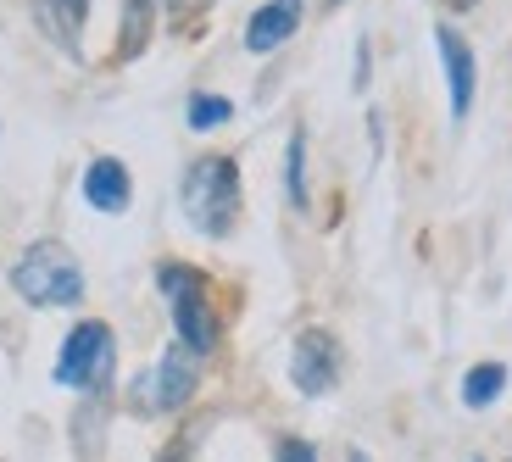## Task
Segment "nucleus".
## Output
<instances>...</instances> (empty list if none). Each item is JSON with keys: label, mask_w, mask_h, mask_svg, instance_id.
Masks as SVG:
<instances>
[{"label": "nucleus", "mask_w": 512, "mask_h": 462, "mask_svg": "<svg viewBox=\"0 0 512 462\" xmlns=\"http://www.w3.org/2000/svg\"><path fill=\"white\" fill-rule=\"evenodd\" d=\"M156 6H162V0H123V34H117V56H123V62H134V56L151 45Z\"/></svg>", "instance_id": "f8f14e48"}, {"label": "nucleus", "mask_w": 512, "mask_h": 462, "mask_svg": "<svg viewBox=\"0 0 512 462\" xmlns=\"http://www.w3.org/2000/svg\"><path fill=\"white\" fill-rule=\"evenodd\" d=\"M346 462H368V451H351V457Z\"/></svg>", "instance_id": "a211bd4d"}, {"label": "nucleus", "mask_w": 512, "mask_h": 462, "mask_svg": "<svg viewBox=\"0 0 512 462\" xmlns=\"http://www.w3.org/2000/svg\"><path fill=\"white\" fill-rule=\"evenodd\" d=\"M184 451H190V446L179 440V446H167V451H162V462H184Z\"/></svg>", "instance_id": "f3484780"}, {"label": "nucleus", "mask_w": 512, "mask_h": 462, "mask_svg": "<svg viewBox=\"0 0 512 462\" xmlns=\"http://www.w3.org/2000/svg\"><path fill=\"white\" fill-rule=\"evenodd\" d=\"M318 6H340V0H318Z\"/></svg>", "instance_id": "6ab92c4d"}, {"label": "nucleus", "mask_w": 512, "mask_h": 462, "mask_svg": "<svg viewBox=\"0 0 512 462\" xmlns=\"http://www.w3.org/2000/svg\"><path fill=\"white\" fill-rule=\"evenodd\" d=\"M84 12H90V0H34V23L45 28L51 45H62L67 56L78 62V39H84Z\"/></svg>", "instance_id": "1a4fd4ad"}, {"label": "nucleus", "mask_w": 512, "mask_h": 462, "mask_svg": "<svg viewBox=\"0 0 512 462\" xmlns=\"http://www.w3.org/2000/svg\"><path fill=\"white\" fill-rule=\"evenodd\" d=\"M206 6H212V0H167V12L173 17H201Z\"/></svg>", "instance_id": "dca6fc26"}, {"label": "nucleus", "mask_w": 512, "mask_h": 462, "mask_svg": "<svg viewBox=\"0 0 512 462\" xmlns=\"http://www.w3.org/2000/svg\"><path fill=\"white\" fill-rule=\"evenodd\" d=\"M234 117V101L229 95H190V112H184V123H190L195 134H206V129H223V123H229Z\"/></svg>", "instance_id": "4468645a"}, {"label": "nucleus", "mask_w": 512, "mask_h": 462, "mask_svg": "<svg viewBox=\"0 0 512 462\" xmlns=\"http://www.w3.org/2000/svg\"><path fill=\"white\" fill-rule=\"evenodd\" d=\"M240 162L234 156H195L184 167L179 184V206L184 218L206 234V240H229L234 223H240Z\"/></svg>", "instance_id": "f257e3e1"}, {"label": "nucleus", "mask_w": 512, "mask_h": 462, "mask_svg": "<svg viewBox=\"0 0 512 462\" xmlns=\"http://www.w3.org/2000/svg\"><path fill=\"white\" fill-rule=\"evenodd\" d=\"M128 195H134V184H128V167L117 156H95L84 167V201L95 212H128Z\"/></svg>", "instance_id": "9d476101"}, {"label": "nucleus", "mask_w": 512, "mask_h": 462, "mask_svg": "<svg viewBox=\"0 0 512 462\" xmlns=\"http://www.w3.org/2000/svg\"><path fill=\"white\" fill-rule=\"evenodd\" d=\"M162 296L173 307V329H179V346L206 357V351H218V312L206 301V279L190 268V262H167L162 273Z\"/></svg>", "instance_id": "7ed1b4c3"}, {"label": "nucleus", "mask_w": 512, "mask_h": 462, "mask_svg": "<svg viewBox=\"0 0 512 462\" xmlns=\"http://www.w3.org/2000/svg\"><path fill=\"white\" fill-rule=\"evenodd\" d=\"M284 195L295 212H307V129H295L290 151H284Z\"/></svg>", "instance_id": "ddd939ff"}, {"label": "nucleus", "mask_w": 512, "mask_h": 462, "mask_svg": "<svg viewBox=\"0 0 512 462\" xmlns=\"http://www.w3.org/2000/svg\"><path fill=\"white\" fill-rule=\"evenodd\" d=\"M507 396V362H474V368L462 373V407H496V401Z\"/></svg>", "instance_id": "9b49d317"}, {"label": "nucleus", "mask_w": 512, "mask_h": 462, "mask_svg": "<svg viewBox=\"0 0 512 462\" xmlns=\"http://www.w3.org/2000/svg\"><path fill=\"white\" fill-rule=\"evenodd\" d=\"M12 290L28 307H78L84 301V268L62 240H39L12 262Z\"/></svg>", "instance_id": "f03ea898"}, {"label": "nucleus", "mask_w": 512, "mask_h": 462, "mask_svg": "<svg viewBox=\"0 0 512 462\" xmlns=\"http://www.w3.org/2000/svg\"><path fill=\"white\" fill-rule=\"evenodd\" d=\"M290 385L301 396H329L340 385V340L329 329H301L290 346Z\"/></svg>", "instance_id": "423d86ee"}, {"label": "nucleus", "mask_w": 512, "mask_h": 462, "mask_svg": "<svg viewBox=\"0 0 512 462\" xmlns=\"http://www.w3.org/2000/svg\"><path fill=\"white\" fill-rule=\"evenodd\" d=\"M435 45H440V62H446V84H451V117H468L474 112V84H479V73H474V45L457 34L451 23H440L435 28Z\"/></svg>", "instance_id": "0eeeda50"}, {"label": "nucleus", "mask_w": 512, "mask_h": 462, "mask_svg": "<svg viewBox=\"0 0 512 462\" xmlns=\"http://www.w3.org/2000/svg\"><path fill=\"white\" fill-rule=\"evenodd\" d=\"M112 362H117V340L106 323H78L73 334L62 340V351H56V385L67 390H101L106 379H112Z\"/></svg>", "instance_id": "20e7f679"}, {"label": "nucleus", "mask_w": 512, "mask_h": 462, "mask_svg": "<svg viewBox=\"0 0 512 462\" xmlns=\"http://www.w3.org/2000/svg\"><path fill=\"white\" fill-rule=\"evenodd\" d=\"M195 362H201V357L173 340V346L162 351V362L140 373V385H134V407H140V412H179V407H190L195 385H201Z\"/></svg>", "instance_id": "39448f33"}, {"label": "nucleus", "mask_w": 512, "mask_h": 462, "mask_svg": "<svg viewBox=\"0 0 512 462\" xmlns=\"http://www.w3.org/2000/svg\"><path fill=\"white\" fill-rule=\"evenodd\" d=\"M301 6H307V0H268V6H256L251 23H245V51L251 56L279 51L284 39L301 28Z\"/></svg>", "instance_id": "6e6552de"}, {"label": "nucleus", "mask_w": 512, "mask_h": 462, "mask_svg": "<svg viewBox=\"0 0 512 462\" xmlns=\"http://www.w3.org/2000/svg\"><path fill=\"white\" fill-rule=\"evenodd\" d=\"M273 462H318V446H312V440L284 435V440H279V451H273Z\"/></svg>", "instance_id": "2eb2a0df"}]
</instances>
